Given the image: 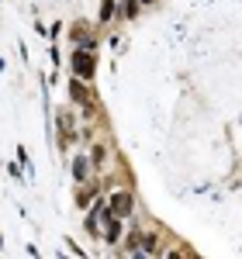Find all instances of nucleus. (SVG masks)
I'll return each mask as SVG.
<instances>
[{"label": "nucleus", "mask_w": 242, "mask_h": 259, "mask_svg": "<svg viewBox=\"0 0 242 259\" xmlns=\"http://www.w3.org/2000/svg\"><path fill=\"white\" fill-rule=\"evenodd\" d=\"M118 232H121V225H118V218H111V225H107V242H118Z\"/></svg>", "instance_id": "20e7f679"}, {"label": "nucleus", "mask_w": 242, "mask_h": 259, "mask_svg": "<svg viewBox=\"0 0 242 259\" xmlns=\"http://www.w3.org/2000/svg\"><path fill=\"white\" fill-rule=\"evenodd\" d=\"M77 180H86V173H90V166H86V159H77Z\"/></svg>", "instance_id": "39448f33"}, {"label": "nucleus", "mask_w": 242, "mask_h": 259, "mask_svg": "<svg viewBox=\"0 0 242 259\" xmlns=\"http://www.w3.org/2000/svg\"><path fill=\"white\" fill-rule=\"evenodd\" d=\"M59 131H63V145H70V142L77 138V125H73V114H70V111L59 114Z\"/></svg>", "instance_id": "7ed1b4c3"}, {"label": "nucleus", "mask_w": 242, "mask_h": 259, "mask_svg": "<svg viewBox=\"0 0 242 259\" xmlns=\"http://www.w3.org/2000/svg\"><path fill=\"white\" fill-rule=\"evenodd\" d=\"M166 259H183V256H180V253H169V256H166Z\"/></svg>", "instance_id": "0eeeda50"}, {"label": "nucleus", "mask_w": 242, "mask_h": 259, "mask_svg": "<svg viewBox=\"0 0 242 259\" xmlns=\"http://www.w3.org/2000/svg\"><path fill=\"white\" fill-rule=\"evenodd\" d=\"M107 207H111V218H125V214H132V194H128V190L111 194Z\"/></svg>", "instance_id": "f257e3e1"}, {"label": "nucleus", "mask_w": 242, "mask_h": 259, "mask_svg": "<svg viewBox=\"0 0 242 259\" xmlns=\"http://www.w3.org/2000/svg\"><path fill=\"white\" fill-rule=\"evenodd\" d=\"M73 97H77L80 104L86 100V97H90V93H83V83H80V80H73Z\"/></svg>", "instance_id": "423d86ee"}, {"label": "nucleus", "mask_w": 242, "mask_h": 259, "mask_svg": "<svg viewBox=\"0 0 242 259\" xmlns=\"http://www.w3.org/2000/svg\"><path fill=\"white\" fill-rule=\"evenodd\" d=\"M73 73H77V76H86V80H90V76H93V59H90V56H86V52H77V56H73Z\"/></svg>", "instance_id": "f03ea898"}]
</instances>
